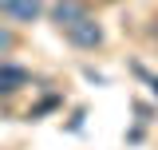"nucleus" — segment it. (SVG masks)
Segmentation results:
<instances>
[{
	"label": "nucleus",
	"mask_w": 158,
	"mask_h": 150,
	"mask_svg": "<svg viewBox=\"0 0 158 150\" xmlns=\"http://www.w3.org/2000/svg\"><path fill=\"white\" fill-rule=\"evenodd\" d=\"M12 48H16V36H12V28H4V24H0V56H4V52H12Z\"/></svg>",
	"instance_id": "nucleus-5"
},
{
	"label": "nucleus",
	"mask_w": 158,
	"mask_h": 150,
	"mask_svg": "<svg viewBox=\"0 0 158 150\" xmlns=\"http://www.w3.org/2000/svg\"><path fill=\"white\" fill-rule=\"evenodd\" d=\"M107 4H111V0H107Z\"/></svg>",
	"instance_id": "nucleus-7"
},
{
	"label": "nucleus",
	"mask_w": 158,
	"mask_h": 150,
	"mask_svg": "<svg viewBox=\"0 0 158 150\" xmlns=\"http://www.w3.org/2000/svg\"><path fill=\"white\" fill-rule=\"evenodd\" d=\"M32 75L24 71V67H12V63H0V95H12V91H20L24 83H28Z\"/></svg>",
	"instance_id": "nucleus-4"
},
{
	"label": "nucleus",
	"mask_w": 158,
	"mask_h": 150,
	"mask_svg": "<svg viewBox=\"0 0 158 150\" xmlns=\"http://www.w3.org/2000/svg\"><path fill=\"white\" fill-rule=\"evenodd\" d=\"M150 87H154V99H158V79H150Z\"/></svg>",
	"instance_id": "nucleus-6"
},
{
	"label": "nucleus",
	"mask_w": 158,
	"mask_h": 150,
	"mask_svg": "<svg viewBox=\"0 0 158 150\" xmlns=\"http://www.w3.org/2000/svg\"><path fill=\"white\" fill-rule=\"evenodd\" d=\"M44 12V0H0V16H12L20 24H32Z\"/></svg>",
	"instance_id": "nucleus-3"
},
{
	"label": "nucleus",
	"mask_w": 158,
	"mask_h": 150,
	"mask_svg": "<svg viewBox=\"0 0 158 150\" xmlns=\"http://www.w3.org/2000/svg\"><path fill=\"white\" fill-rule=\"evenodd\" d=\"M63 36L71 40L75 48H99V44H103V28H99V20L83 16L79 24H71V28H63Z\"/></svg>",
	"instance_id": "nucleus-2"
},
{
	"label": "nucleus",
	"mask_w": 158,
	"mask_h": 150,
	"mask_svg": "<svg viewBox=\"0 0 158 150\" xmlns=\"http://www.w3.org/2000/svg\"><path fill=\"white\" fill-rule=\"evenodd\" d=\"M48 16H52V24L63 32V28L79 24V20H83V16H91V12H87V0H56V4L48 8Z\"/></svg>",
	"instance_id": "nucleus-1"
}]
</instances>
